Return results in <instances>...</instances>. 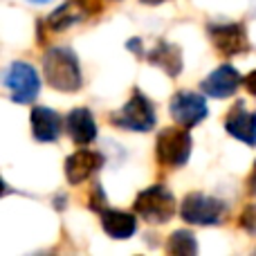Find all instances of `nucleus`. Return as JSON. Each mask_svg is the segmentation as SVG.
I'll use <instances>...</instances> for the list:
<instances>
[{
  "label": "nucleus",
  "instance_id": "nucleus-1",
  "mask_svg": "<svg viewBox=\"0 0 256 256\" xmlns=\"http://www.w3.org/2000/svg\"><path fill=\"white\" fill-rule=\"evenodd\" d=\"M43 74L58 92H74L81 88V68L70 48H50L43 56Z\"/></svg>",
  "mask_w": 256,
  "mask_h": 256
},
{
  "label": "nucleus",
  "instance_id": "nucleus-2",
  "mask_svg": "<svg viewBox=\"0 0 256 256\" xmlns=\"http://www.w3.org/2000/svg\"><path fill=\"white\" fill-rule=\"evenodd\" d=\"M132 207H135L137 216L144 218V222H148V225H164L176 214V198L162 184H155L142 191L135 198Z\"/></svg>",
  "mask_w": 256,
  "mask_h": 256
},
{
  "label": "nucleus",
  "instance_id": "nucleus-3",
  "mask_svg": "<svg viewBox=\"0 0 256 256\" xmlns=\"http://www.w3.org/2000/svg\"><path fill=\"white\" fill-rule=\"evenodd\" d=\"M155 155H158V162L164 166H184L189 162L191 155V135L189 130L182 128H164L158 135L155 142Z\"/></svg>",
  "mask_w": 256,
  "mask_h": 256
},
{
  "label": "nucleus",
  "instance_id": "nucleus-4",
  "mask_svg": "<svg viewBox=\"0 0 256 256\" xmlns=\"http://www.w3.org/2000/svg\"><path fill=\"white\" fill-rule=\"evenodd\" d=\"M2 84L9 88L12 99L16 104H32L40 90V79L36 68H32L30 63H22V61H14L4 70Z\"/></svg>",
  "mask_w": 256,
  "mask_h": 256
},
{
  "label": "nucleus",
  "instance_id": "nucleus-5",
  "mask_svg": "<svg viewBox=\"0 0 256 256\" xmlns=\"http://www.w3.org/2000/svg\"><path fill=\"white\" fill-rule=\"evenodd\" d=\"M225 214V204L218 198H212V196L204 194H189L184 196L180 204V216L182 220H186L189 225H218Z\"/></svg>",
  "mask_w": 256,
  "mask_h": 256
},
{
  "label": "nucleus",
  "instance_id": "nucleus-6",
  "mask_svg": "<svg viewBox=\"0 0 256 256\" xmlns=\"http://www.w3.org/2000/svg\"><path fill=\"white\" fill-rule=\"evenodd\" d=\"M117 126L126 128V130L135 132H146L155 126V108L140 90H135V94L130 97V102L112 117Z\"/></svg>",
  "mask_w": 256,
  "mask_h": 256
},
{
  "label": "nucleus",
  "instance_id": "nucleus-7",
  "mask_svg": "<svg viewBox=\"0 0 256 256\" xmlns=\"http://www.w3.org/2000/svg\"><path fill=\"white\" fill-rule=\"evenodd\" d=\"M171 117L184 128H194L207 117V102L200 94L189 92V90H180L173 94L171 104H168Z\"/></svg>",
  "mask_w": 256,
  "mask_h": 256
},
{
  "label": "nucleus",
  "instance_id": "nucleus-8",
  "mask_svg": "<svg viewBox=\"0 0 256 256\" xmlns=\"http://www.w3.org/2000/svg\"><path fill=\"white\" fill-rule=\"evenodd\" d=\"M212 43L222 56H236L250 50L248 32L238 22H225V25H209Z\"/></svg>",
  "mask_w": 256,
  "mask_h": 256
},
{
  "label": "nucleus",
  "instance_id": "nucleus-9",
  "mask_svg": "<svg viewBox=\"0 0 256 256\" xmlns=\"http://www.w3.org/2000/svg\"><path fill=\"white\" fill-rule=\"evenodd\" d=\"M99 12V2L97 0H68L63 2L56 12L50 14L48 25L52 32H63L68 27L76 25V22L86 20L88 16Z\"/></svg>",
  "mask_w": 256,
  "mask_h": 256
},
{
  "label": "nucleus",
  "instance_id": "nucleus-10",
  "mask_svg": "<svg viewBox=\"0 0 256 256\" xmlns=\"http://www.w3.org/2000/svg\"><path fill=\"white\" fill-rule=\"evenodd\" d=\"M104 166V155L97 150L90 148H81L76 153H72L66 160V178L70 184H81L86 182L94 171Z\"/></svg>",
  "mask_w": 256,
  "mask_h": 256
},
{
  "label": "nucleus",
  "instance_id": "nucleus-11",
  "mask_svg": "<svg viewBox=\"0 0 256 256\" xmlns=\"http://www.w3.org/2000/svg\"><path fill=\"white\" fill-rule=\"evenodd\" d=\"M225 128L232 137L245 142L248 146H256V112L248 110L243 102H236L225 120Z\"/></svg>",
  "mask_w": 256,
  "mask_h": 256
},
{
  "label": "nucleus",
  "instance_id": "nucleus-12",
  "mask_svg": "<svg viewBox=\"0 0 256 256\" xmlns=\"http://www.w3.org/2000/svg\"><path fill=\"white\" fill-rule=\"evenodd\" d=\"M240 86V74L236 68L232 66H220L218 70H214L207 79L202 81V92L209 94L214 99H227L238 90Z\"/></svg>",
  "mask_w": 256,
  "mask_h": 256
},
{
  "label": "nucleus",
  "instance_id": "nucleus-13",
  "mask_svg": "<svg viewBox=\"0 0 256 256\" xmlns=\"http://www.w3.org/2000/svg\"><path fill=\"white\" fill-rule=\"evenodd\" d=\"M68 135L76 142L79 146H86L90 142H94L97 137V122H94L92 112L88 108H74L66 120Z\"/></svg>",
  "mask_w": 256,
  "mask_h": 256
},
{
  "label": "nucleus",
  "instance_id": "nucleus-14",
  "mask_svg": "<svg viewBox=\"0 0 256 256\" xmlns=\"http://www.w3.org/2000/svg\"><path fill=\"white\" fill-rule=\"evenodd\" d=\"M32 135L38 142H56L61 135V117L45 106H36L32 110Z\"/></svg>",
  "mask_w": 256,
  "mask_h": 256
},
{
  "label": "nucleus",
  "instance_id": "nucleus-15",
  "mask_svg": "<svg viewBox=\"0 0 256 256\" xmlns=\"http://www.w3.org/2000/svg\"><path fill=\"white\" fill-rule=\"evenodd\" d=\"M146 61L158 66L162 72H166L168 76H178L182 72V52L178 45L166 43V40H160L148 54H146Z\"/></svg>",
  "mask_w": 256,
  "mask_h": 256
},
{
  "label": "nucleus",
  "instance_id": "nucleus-16",
  "mask_svg": "<svg viewBox=\"0 0 256 256\" xmlns=\"http://www.w3.org/2000/svg\"><path fill=\"white\" fill-rule=\"evenodd\" d=\"M102 227L110 238L124 240V238H130V236L135 234L137 220L132 214L117 212V209H106V212H102Z\"/></svg>",
  "mask_w": 256,
  "mask_h": 256
},
{
  "label": "nucleus",
  "instance_id": "nucleus-17",
  "mask_svg": "<svg viewBox=\"0 0 256 256\" xmlns=\"http://www.w3.org/2000/svg\"><path fill=\"white\" fill-rule=\"evenodd\" d=\"M166 252L171 256H194V254H198V243H196L191 232L180 230V232H173V234L168 236Z\"/></svg>",
  "mask_w": 256,
  "mask_h": 256
},
{
  "label": "nucleus",
  "instance_id": "nucleus-18",
  "mask_svg": "<svg viewBox=\"0 0 256 256\" xmlns=\"http://www.w3.org/2000/svg\"><path fill=\"white\" fill-rule=\"evenodd\" d=\"M240 227L248 234L256 236V204H250V207L243 209V214H240Z\"/></svg>",
  "mask_w": 256,
  "mask_h": 256
},
{
  "label": "nucleus",
  "instance_id": "nucleus-19",
  "mask_svg": "<svg viewBox=\"0 0 256 256\" xmlns=\"http://www.w3.org/2000/svg\"><path fill=\"white\" fill-rule=\"evenodd\" d=\"M88 207L92 209V212H106V196H104V191H102V186H94V191L90 194V198H88Z\"/></svg>",
  "mask_w": 256,
  "mask_h": 256
},
{
  "label": "nucleus",
  "instance_id": "nucleus-20",
  "mask_svg": "<svg viewBox=\"0 0 256 256\" xmlns=\"http://www.w3.org/2000/svg\"><path fill=\"white\" fill-rule=\"evenodd\" d=\"M243 84H245V88H248V92L256 97V70H254V72H250V74L245 76Z\"/></svg>",
  "mask_w": 256,
  "mask_h": 256
},
{
  "label": "nucleus",
  "instance_id": "nucleus-21",
  "mask_svg": "<svg viewBox=\"0 0 256 256\" xmlns=\"http://www.w3.org/2000/svg\"><path fill=\"white\" fill-rule=\"evenodd\" d=\"M248 189L252 196H256V162H254L252 171H250V176H248Z\"/></svg>",
  "mask_w": 256,
  "mask_h": 256
},
{
  "label": "nucleus",
  "instance_id": "nucleus-22",
  "mask_svg": "<svg viewBox=\"0 0 256 256\" xmlns=\"http://www.w3.org/2000/svg\"><path fill=\"white\" fill-rule=\"evenodd\" d=\"M140 2H144V4H162L164 0H140Z\"/></svg>",
  "mask_w": 256,
  "mask_h": 256
},
{
  "label": "nucleus",
  "instance_id": "nucleus-23",
  "mask_svg": "<svg viewBox=\"0 0 256 256\" xmlns=\"http://www.w3.org/2000/svg\"><path fill=\"white\" fill-rule=\"evenodd\" d=\"M30 2H50V0H30Z\"/></svg>",
  "mask_w": 256,
  "mask_h": 256
}]
</instances>
